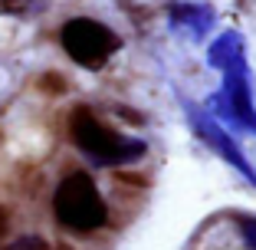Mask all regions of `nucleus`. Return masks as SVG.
Returning <instances> with one entry per match:
<instances>
[{
	"label": "nucleus",
	"mask_w": 256,
	"mask_h": 250,
	"mask_svg": "<svg viewBox=\"0 0 256 250\" xmlns=\"http://www.w3.org/2000/svg\"><path fill=\"white\" fill-rule=\"evenodd\" d=\"M62 40V50L72 63L86 69H102L108 63V56L118 50V37L108 30L106 23L89 20V17H76L62 27L60 33Z\"/></svg>",
	"instance_id": "nucleus-3"
},
{
	"label": "nucleus",
	"mask_w": 256,
	"mask_h": 250,
	"mask_svg": "<svg viewBox=\"0 0 256 250\" xmlns=\"http://www.w3.org/2000/svg\"><path fill=\"white\" fill-rule=\"evenodd\" d=\"M240 234L250 250H256V217H240Z\"/></svg>",
	"instance_id": "nucleus-9"
},
{
	"label": "nucleus",
	"mask_w": 256,
	"mask_h": 250,
	"mask_svg": "<svg viewBox=\"0 0 256 250\" xmlns=\"http://www.w3.org/2000/svg\"><path fill=\"white\" fill-rule=\"evenodd\" d=\"M207 60H210V66H217V69L234 66L236 60H246V56H243L240 33H224V37H217L214 46H210V53H207Z\"/></svg>",
	"instance_id": "nucleus-7"
},
{
	"label": "nucleus",
	"mask_w": 256,
	"mask_h": 250,
	"mask_svg": "<svg viewBox=\"0 0 256 250\" xmlns=\"http://www.w3.org/2000/svg\"><path fill=\"white\" fill-rule=\"evenodd\" d=\"M190 119H194L197 135H200L204 142L210 145V148H217V152H220V158H224V161H230V165H234L236 171H240L243 178H246V181L256 188V171H253V165H250V161L240 155V148H236V142H234V138L226 135V132L220 129V125H217L214 119H207V115H200V112H190Z\"/></svg>",
	"instance_id": "nucleus-5"
},
{
	"label": "nucleus",
	"mask_w": 256,
	"mask_h": 250,
	"mask_svg": "<svg viewBox=\"0 0 256 250\" xmlns=\"http://www.w3.org/2000/svg\"><path fill=\"white\" fill-rule=\"evenodd\" d=\"M4 230H7V214L0 211V234H4Z\"/></svg>",
	"instance_id": "nucleus-11"
},
{
	"label": "nucleus",
	"mask_w": 256,
	"mask_h": 250,
	"mask_svg": "<svg viewBox=\"0 0 256 250\" xmlns=\"http://www.w3.org/2000/svg\"><path fill=\"white\" fill-rule=\"evenodd\" d=\"M53 211L62 227L79 230V234L98 230L108 220L106 197L98 194L92 174H86V171H72L60 181V188L53 194Z\"/></svg>",
	"instance_id": "nucleus-1"
},
{
	"label": "nucleus",
	"mask_w": 256,
	"mask_h": 250,
	"mask_svg": "<svg viewBox=\"0 0 256 250\" xmlns=\"http://www.w3.org/2000/svg\"><path fill=\"white\" fill-rule=\"evenodd\" d=\"M0 7H4V10H14V14H20V10L30 7V0H0Z\"/></svg>",
	"instance_id": "nucleus-10"
},
{
	"label": "nucleus",
	"mask_w": 256,
	"mask_h": 250,
	"mask_svg": "<svg viewBox=\"0 0 256 250\" xmlns=\"http://www.w3.org/2000/svg\"><path fill=\"white\" fill-rule=\"evenodd\" d=\"M4 250H50V247H46L43 237H36V234H23V237H16V240H10Z\"/></svg>",
	"instance_id": "nucleus-8"
},
{
	"label": "nucleus",
	"mask_w": 256,
	"mask_h": 250,
	"mask_svg": "<svg viewBox=\"0 0 256 250\" xmlns=\"http://www.w3.org/2000/svg\"><path fill=\"white\" fill-rule=\"evenodd\" d=\"M210 109L217 119L230 122L236 129L256 132V109H253V92H250L246 60H236L234 66L224 69V89L210 96Z\"/></svg>",
	"instance_id": "nucleus-4"
},
{
	"label": "nucleus",
	"mask_w": 256,
	"mask_h": 250,
	"mask_svg": "<svg viewBox=\"0 0 256 250\" xmlns=\"http://www.w3.org/2000/svg\"><path fill=\"white\" fill-rule=\"evenodd\" d=\"M171 20H174V27H188L194 37H200L204 30H210L214 14L207 7H197V4H174L171 7Z\"/></svg>",
	"instance_id": "nucleus-6"
},
{
	"label": "nucleus",
	"mask_w": 256,
	"mask_h": 250,
	"mask_svg": "<svg viewBox=\"0 0 256 250\" xmlns=\"http://www.w3.org/2000/svg\"><path fill=\"white\" fill-rule=\"evenodd\" d=\"M69 135H72L76 148L86 152L96 165H125V161H135L144 155V142L138 138H125L118 132L106 129L89 109H76L72 119H69Z\"/></svg>",
	"instance_id": "nucleus-2"
}]
</instances>
